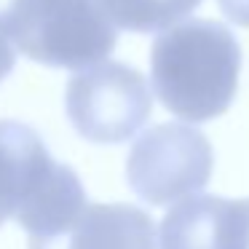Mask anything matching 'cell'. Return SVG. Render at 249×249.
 Masks as SVG:
<instances>
[{
  "mask_svg": "<svg viewBox=\"0 0 249 249\" xmlns=\"http://www.w3.org/2000/svg\"><path fill=\"white\" fill-rule=\"evenodd\" d=\"M153 91L182 121H212L231 107L241 70V49L225 24L188 19L166 27L150 51Z\"/></svg>",
  "mask_w": 249,
  "mask_h": 249,
  "instance_id": "cell-1",
  "label": "cell"
},
{
  "mask_svg": "<svg viewBox=\"0 0 249 249\" xmlns=\"http://www.w3.org/2000/svg\"><path fill=\"white\" fill-rule=\"evenodd\" d=\"M115 27L105 0H35L14 46L40 65L83 70L115 49Z\"/></svg>",
  "mask_w": 249,
  "mask_h": 249,
  "instance_id": "cell-2",
  "label": "cell"
},
{
  "mask_svg": "<svg viewBox=\"0 0 249 249\" xmlns=\"http://www.w3.org/2000/svg\"><path fill=\"white\" fill-rule=\"evenodd\" d=\"M65 105L83 140L115 145L145 126L153 97L140 70L124 62H97L67 81Z\"/></svg>",
  "mask_w": 249,
  "mask_h": 249,
  "instance_id": "cell-3",
  "label": "cell"
},
{
  "mask_svg": "<svg viewBox=\"0 0 249 249\" xmlns=\"http://www.w3.org/2000/svg\"><path fill=\"white\" fill-rule=\"evenodd\" d=\"M214 156L201 131L182 124H158L131 145L129 185L142 201L163 206L201 190L212 177Z\"/></svg>",
  "mask_w": 249,
  "mask_h": 249,
  "instance_id": "cell-4",
  "label": "cell"
},
{
  "mask_svg": "<svg viewBox=\"0 0 249 249\" xmlns=\"http://www.w3.org/2000/svg\"><path fill=\"white\" fill-rule=\"evenodd\" d=\"M30 249H156V228L131 204H86L59 233L30 236Z\"/></svg>",
  "mask_w": 249,
  "mask_h": 249,
  "instance_id": "cell-5",
  "label": "cell"
},
{
  "mask_svg": "<svg viewBox=\"0 0 249 249\" xmlns=\"http://www.w3.org/2000/svg\"><path fill=\"white\" fill-rule=\"evenodd\" d=\"M56 169L38 131L19 121H0V225L27 209Z\"/></svg>",
  "mask_w": 249,
  "mask_h": 249,
  "instance_id": "cell-6",
  "label": "cell"
},
{
  "mask_svg": "<svg viewBox=\"0 0 249 249\" xmlns=\"http://www.w3.org/2000/svg\"><path fill=\"white\" fill-rule=\"evenodd\" d=\"M158 249H233V201L220 196L179 201L161 220Z\"/></svg>",
  "mask_w": 249,
  "mask_h": 249,
  "instance_id": "cell-7",
  "label": "cell"
},
{
  "mask_svg": "<svg viewBox=\"0 0 249 249\" xmlns=\"http://www.w3.org/2000/svg\"><path fill=\"white\" fill-rule=\"evenodd\" d=\"M201 0H105L113 22L129 33H158L188 17Z\"/></svg>",
  "mask_w": 249,
  "mask_h": 249,
  "instance_id": "cell-8",
  "label": "cell"
},
{
  "mask_svg": "<svg viewBox=\"0 0 249 249\" xmlns=\"http://www.w3.org/2000/svg\"><path fill=\"white\" fill-rule=\"evenodd\" d=\"M33 3L35 0H0V33L14 40V35L19 33V27L27 19Z\"/></svg>",
  "mask_w": 249,
  "mask_h": 249,
  "instance_id": "cell-9",
  "label": "cell"
},
{
  "mask_svg": "<svg viewBox=\"0 0 249 249\" xmlns=\"http://www.w3.org/2000/svg\"><path fill=\"white\" fill-rule=\"evenodd\" d=\"M233 249H249V198L233 201Z\"/></svg>",
  "mask_w": 249,
  "mask_h": 249,
  "instance_id": "cell-10",
  "label": "cell"
},
{
  "mask_svg": "<svg viewBox=\"0 0 249 249\" xmlns=\"http://www.w3.org/2000/svg\"><path fill=\"white\" fill-rule=\"evenodd\" d=\"M217 3H220V11L231 22L249 27V0H217Z\"/></svg>",
  "mask_w": 249,
  "mask_h": 249,
  "instance_id": "cell-11",
  "label": "cell"
},
{
  "mask_svg": "<svg viewBox=\"0 0 249 249\" xmlns=\"http://www.w3.org/2000/svg\"><path fill=\"white\" fill-rule=\"evenodd\" d=\"M14 62H17V49H14V40L8 35L0 33V81L14 70Z\"/></svg>",
  "mask_w": 249,
  "mask_h": 249,
  "instance_id": "cell-12",
  "label": "cell"
}]
</instances>
